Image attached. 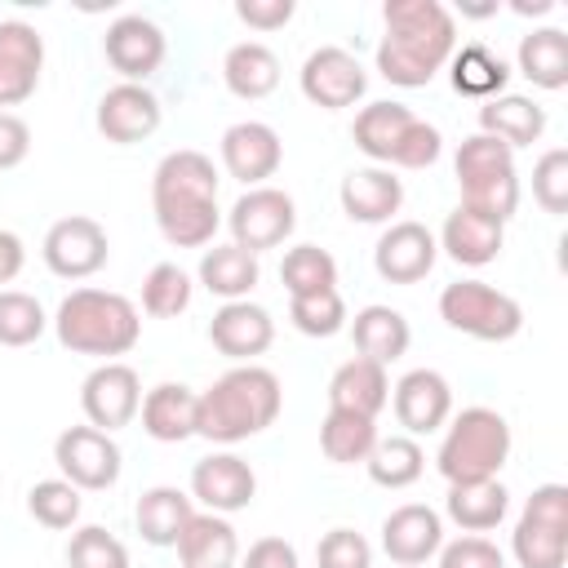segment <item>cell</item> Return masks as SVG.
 I'll return each instance as SVG.
<instances>
[{
	"mask_svg": "<svg viewBox=\"0 0 568 568\" xmlns=\"http://www.w3.org/2000/svg\"><path fill=\"white\" fill-rule=\"evenodd\" d=\"M382 22L386 36L377 44V75L386 84L422 89L448 67L457 49V22L439 0H386Z\"/></svg>",
	"mask_w": 568,
	"mask_h": 568,
	"instance_id": "obj_1",
	"label": "cell"
},
{
	"mask_svg": "<svg viewBox=\"0 0 568 568\" xmlns=\"http://www.w3.org/2000/svg\"><path fill=\"white\" fill-rule=\"evenodd\" d=\"M151 209L155 226L173 248H204L213 244L222 213H217V169L204 151H169L151 173Z\"/></svg>",
	"mask_w": 568,
	"mask_h": 568,
	"instance_id": "obj_2",
	"label": "cell"
},
{
	"mask_svg": "<svg viewBox=\"0 0 568 568\" xmlns=\"http://www.w3.org/2000/svg\"><path fill=\"white\" fill-rule=\"evenodd\" d=\"M280 408V377L262 364H235L195 395V435H204L209 444H240L275 426Z\"/></svg>",
	"mask_w": 568,
	"mask_h": 568,
	"instance_id": "obj_3",
	"label": "cell"
},
{
	"mask_svg": "<svg viewBox=\"0 0 568 568\" xmlns=\"http://www.w3.org/2000/svg\"><path fill=\"white\" fill-rule=\"evenodd\" d=\"M53 333L75 355H98L102 364L129 355L142 337V315L124 293L111 288H71L58 302Z\"/></svg>",
	"mask_w": 568,
	"mask_h": 568,
	"instance_id": "obj_4",
	"label": "cell"
},
{
	"mask_svg": "<svg viewBox=\"0 0 568 568\" xmlns=\"http://www.w3.org/2000/svg\"><path fill=\"white\" fill-rule=\"evenodd\" d=\"M510 457V426L497 408L470 404L457 417L444 422V439L435 453V466L448 484H479L497 479Z\"/></svg>",
	"mask_w": 568,
	"mask_h": 568,
	"instance_id": "obj_5",
	"label": "cell"
},
{
	"mask_svg": "<svg viewBox=\"0 0 568 568\" xmlns=\"http://www.w3.org/2000/svg\"><path fill=\"white\" fill-rule=\"evenodd\" d=\"M453 173L462 186V204L493 217V222H510L519 209V173H515V151L488 133H470L457 155H453Z\"/></svg>",
	"mask_w": 568,
	"mask_h": 568,
	"instance_id": "obj_6",
	"label": "cell"
},
{
	"mask_svg": "<svg viewBox=\"0 0 568 568\" xmlns=\"http://www.w3.org/2000/svg\"><path fill=\"white\" fill-rule=\"evenodd\" d=\"M439 320L475 342H510L524 328V306L484 280H453L439 293Z\"/></svg>",
	"mask_w": 568,
	"mask_h": 568,
	"instance_id": "obj_7",
	"label": "cell"
},
{
	"mask_svg": "<svg viewBox=\"0 0 568 568\" xmlns=\"http://www.w3.org/2000/svg\"><path fill=\"white\" fill-rule=\"evenodd\" d=\"M510 555L519 568H564L568 564V488L564 484H541L524 501L515 532H510Z\"/></svg>",
	"mask_w": 568,
	"mask_h": 568,
	"instance_id": "obj_8",
	"label": "cell"
},
{
	"mask_svg": "<svg viewBox=\"0 0 568 568\" xmlns=\"http://www.w3.org/2000/svg\"><path fill=\"white\" fill-rule=\"evenodd\" d=\"M226 226H231V244H240L244 253H266V248H280L293 226H297V204L288 191L280 186H248L231 213H226Z\"/></svg>",
	"mask_w": 568,
	"mask_h": 568,
	"instance_id": "obj_9",
	"label": "cell"
},
{
	"mask_svg": "<svg viewBox=\"0 0 568 568\" xmlns=\"http://www.w3.org/2000/svg\"><path fill=\"white\" fill-rule=\"evenodd\" d=\"M53 462L62 470L67 484H75L80 493H102L120 479V444L98 430V426H67L58 439H53Z\"/></svg>",
	"mask_w": 568,
	"mask_h": 568,
	"instance_id": "obj_10",
	"label": "cell"
},
{
	"mask_svg": "<svg viewBox=\"0 0 568 568\" xmlns=\"http://www.w3.org/2000/svg\"><path fill=\"white\" fill-rule=\"evenodd\" d=\"M44 266L58 275V280H89L106 266L111 257V240L102 231V222L84 217V213H71V217H58L49 231H44Z\"/></svg>",
	"mask_w": 568,
	"mask_h": 568,
	"instance_id": "obj_11",
	"label": "cell"
},
{
	"mask_svg": "<svg viewBox=\"0 0 568 568\" xmlns=\"http://www.w3.org/2000/svg\"><path fill=\"white\" fill-rule=\"evenodd\" d=\"M80 408H84V422L106 430V435L129 426L138 417V408H142V377H138V368H129L124 359L98 364L80 382Z\"/></svg>",
	"mask_w": 568,
	"mask_h": 568,
	"instance_id": "obj_12",
	"label": "cell"
},
{
	"mask_svg": "<svg viewBox=\"0 0 568 568\" xmlns=\"http://www.w3.org/2000/svg\"><path fill=\"white\" fill-rule=\"evenodd\" d=\"M297 84H302V98L324 106V111H342V106H355L368 89V75L359 67V58L351 49H337V44H324L315 49L302 71H297Z\"/></svg>",
	"mask_w": 568,
	"mask_h": 568,
	"instance_id": "obj_13",
	"label": "cell"
},
{
	"mask_svg": "<svg viewBox=\"0 0 568 568\" xmlns=\"http://www.w3.org/2000/svg\"><path fill=\"white\" fill-rule=\"evenodd\" d=\"M102 53H106L111 71L124 75V84H146V80L160 71L169 44H164V31H160L151 18L124 13V18H115V22L106 27Z\"/></svg>",
	"mask_w": 568,
	"mask_h": 568,
	"instance_id": "obj_14",
	"label": "cell"
},
{
	"mask_svg": "<svg viewBox=\"0 0 568 568\" xmlns=\"http://www.w3.org/2000/svg\"><path fill=\"white\" fill-rule=\"evenodd\" d=\"M390 404H395V422L404 426L408 439L435 435L453 417V386L435 368H413L390 386Z\"/></svg>",
	"mask_w": 568,
	"mask_h": 568,
	"instance_id": "obj_15",
	"label": "cell"
},
{
	"mask_svg": "<svg viewBox=\"0 0 568 568\" xmlns=\"http://www.w3.org/2000/svg\"><path fill=\"white\" fill-rule=\"evenodd\" d=\"M98 133L115 146H133V142H146L164 111H160V98L146 89V84H111L102 98H98Z\"/></svg>",
	"mask_w": 568,
	"mask_h": 568,
	"instance_id": "obj_16",
	"label": "cell"
},
{
	"mask_svg": "<svg viewBox=\"0 0 568 568\" xmlns=\"http://www.w3.org/2000/svg\"><path fill=\"white\" fill-rule=\"evenodd\" d=\"M284 164V142L262 120H240L222 133V169L244 186H266Z\"/></svg>",
	"mask_w": 568,
	"mask_h": 568,
	"instance_id": "obj_17",
	"label": "cell"
},
{
	"mask_svg": "<svg viewBox=\"0 0 568 568\" xmlns=\"http://www.w3.org/2000/svg\"><path fill=\"white\" fill-rule=\"evenodd\" d=\"M209 342L217 355L235 359V364H253L262 351H271L275 342V320L266 306L257 302H222L209 320Z\"/></svg>",
	"mask_w": 568,
	"mask_h": 568,
	"instance_id": "obj_18",
	"label": "cell"
},
{
	"mask_svg": "<svg viewBox=\"0 0 568 568\" xmlns=\"http://www.w3.org/2000/svg\"><path fill=\"white\" fill-rule=\"evenodd\" d=\"M191 497L213 515H235L257 497V475L235 453H209L191 470Z\"/></svg>",
	"mask_w": 568,
	"mask_h": 568,
	"instance_id": "obj_19",
	"label": "cell"
},
{
	"mask_svg": "<svg viewBox=\"0 0 568 568\" xmlns=\"http://www.w3.org/2000/svg\"><path fill=\"white\" fill-rule=\"evenodd\" d=\"M44 71V36L22 22L4 18L0 22V106H18L36 93Z\"/></svg>",
	"mask_w": 568,
	"mask_h": 568,
	"instance_id": "obj_20",
	"label": "cell"
},
{
	"mask_svg": "<svg viewBox=\"0 0 568 568\" xmlns=\"http://www.w3.org/2000/svg\"><path fill=\"white\" fill-rule=\"evenodd\" d=\"M444 546V519L439 510L422 501H404L382 519V550L399 568H422Z\"/></svg>",
	"mask_w": 568,
	"mask_h": 568,
	"instance_id": "obj_21",
	"label": "cell"
},
{
	"mask_svg": "<svg viewBox=\"0 0 568 568\" xmlns=\"http://www.w3.org/2000/svg\"><path fill=\"white\" fill-rule=\"evenodd\" d=\"M439 257V244L435 235L422 226V222H390L373 248V266L386 284H417L430 275Z\"/></svg>",
	"mask_w": 568,
	"mask_h": 568,
	"instance_id": "obj_22",
	"label": "cell"
},
{
	"mask_svg": "<svg viewBox=\"0 0 568 568\" xmlns=\"http://www.w3.org/2000/svg\"><path fill=\"white\" fill-rule=\"evenodd\" d=\"M337 200H342V213L351 222H390L404 204V182L382 169V164H368V169H351L337 186Z\"/></svg>",
	"mask_w": 568,
	"mask_h": 568,
	"instance_id": "obj_23",
	"label": "cell"
},
{
	"mask_svg": "<svg viewBox=\"0 0 568 568\" xmlns=\"http://www.w3.org/2000/svg\"><path fill=\"white\" fill-rule=\"evenodd\" d=\"M435 244H439L457 266H488V262H497V253H501V244H506V226L493 222V217H484V213H475V209H466V204H457V209L444 217Z\"/></svg>",
	"mask_w": 568,
	"mask_h": 568,
	"instance_id": "obj_24",
	"label": "cell"
},
{
	"mask_svg": "<svg viewBox=\"0 0 568 568\" xmlns=\"http://www.w3.org/2000/svg\"><path fill=\"white\" fill-rule=\"evenodd\" d=\"M386 404H390V377H386L382 364H373L364 355L346 359L328 377V408H337V413H359V417H373L377 422V413Z\"/></svg>",
	"mask_w": 568,
	"mask_h": 568,
	"instance_id": "obj_25",
	"label": "cell"
},
{
	"mask_svg": "<svg viewBox=\"0 0 568 568\" xmlns=\"http://www.w3.org/2000/svg\"><path fill=\"white\" fill-rule=\"evenodd\" d=\"M178 559L182 568H235L240 559V537L231 528L226 515H213V510H195L178 537Z\"/></svg>",
	"mask_w": 568,
	"mask_h": 568,
	"instance_id": "obj_26",
	"label": "cell"
},
{
	"mask_svg": "<svg viewBox=\"0 0 568 568\" xmlns=\"http://www.w3.org/2000/svg\"><path fill=\"white\" fill-rule=\"evenodd\" d=\"M142 430L160 444H182L195 435V390L182 382H160L142 395Z\"/></svg>",
	"mask_w": 568,
	"mask_h": 568,
	"instance_id": "obj_27",
	"label": "cell"
},
{
	"mask_svg": "<svg viewBox=\"0 0 568 568\" xmlns=\"http://www.w3.org/2000/svg\"><path fill=\"white\" fill-rule=\"evenodd\" d=\"M479 133L519 151V146H532L546 133V111L524 93H497L479 106Z\"/></svg>",
	"mask_w": 568,
	"mask_h": 568,
	"instance_id": "obj_28",
	"label": "cell"
},
{
	"mask_svg": "<svg viewBox=\"0 0 568 568\" xmlns=\"http://www.w3.org/2000/svg\"><path fill=\"white\" fill-rule=\"evenodd\" d=\"M222 84L244 102L271 98L280 89V58L262 40H240L222 58Z\"/></svg>",
	"mask_w": 568,
	"mask_h": 568,
	"instance_id": "obj_29",
	"label": "cell"
},
{
	"mask_svg": "<svg viewBox=\"0 0 568 568\" xmlns=\"http://www.w3.org/2000/svg\"><path fill=\"white\" fill-rule=\"evenodd\" d=\"M351 337H355V351H359L364 359H373V364L386 368V364H395V359L408 351L413 328H408V320H404L395 306L373 302V306L355 311V320H351Z\"/></svg>",
	"mask_w": 568,
	"mask_h": 568,
	"instance_id": "obj_30",
	"label": "cell"
},
{
	"mask_svg": "<svg viewBox=\"0 0 568 568\" xmlns=\"http://www.w3.org/2000/svg\"><path fill=\"white\" fill-rule=\"evenodd\" d=\"M510 510V493L501 479H479V484H448L444 497V515L462 528V532H493Z\"/></svg>",
	"mask_w": 568,
	"mask_h": 568,
	"instance_id": "obj_31",
	"label": "cell"
},
{
	"mask_svg": "<svg viewBox=\"0 0 568 568\" xmlns=\"http://www.w3.org/2000/svg\"><path fill=\"white\" fill-rule=\"evenodd\" d=\"M262 280V266L240 244H213L200 257V284L222 302H244Z\"/></svg>",
	"mask_w": 568,
	"mask_h": 568,
	"instance_id": "obj_32",
	"label": "cell"
},
{
	"mask_svg": "<svg viewBox=\"0 0 568 568\" xmlns=\"http://www.w3.org/2000/svg\"><path fill=\"white\" fill-rule=\"evenodd\" d=\"M195 515L191 497L182 488H169V484H155L138 497V510H133V524L142 532L146 546H178L186 519Z\"/></svg>",
	"mask_w": 568,
	"mask_h": 568,
	"instance_id": "obj_33",
	"label": "cell"
},
{
	"mask_svg": "<svg viewBox=\"0 0 568 568\" xmlns=\"http://www.w3.org/2000/svg\"><path fill=\"white\" fill-rule=\"evenodd\" d=\"M413 120L417 115L404 102H390V98L386 102H368V106H359V115L351 124V138L373 164H390V155H395V146H399V138L408 133Z\"/></svg>",
	"mask_w": 568,
	"mask_h": 568,
	"instance_id": "obj_34",
	"label": "cell"
},
{
	"mask_svg": "<svg viewBox=\"0 0 568 568\" xmlns=\"http://www.w3.org/2000/svg\"><path fill=\"white\" fill-rule=\"evenodd\" d=\"M515 62H519V71H524L537 89L555 93V89L568 84V36H564L559 27H537V31L519 36Z\"/></svg>",
	"mask_w": 568,
	"mask_h": 568,
	"instance_id": "obj_35",
	"label": "cell"
},
{
	"mask_svg": "<svg viewBox=\"0 0 568 568\" xmlns=\"http://www.w3.org/2000/svg\"><path fill=\"white\" fill-rule=\"evenodd\" d=\"M448 80H453V89H457L462 98L488 102V98L506 93L510 67H506L488 44H462V49H453V58H448Z\"/></svg>",
	"mask_w": 568,
	"mask_h": 568,
	"instance_id": "obj_36",
	"label": "cell"
},
{
	"mask_svg": "<svg viewBox=\"0 0 568 568\" xmlns=\"http://www.w3.org/2000/svg\"><path fill=\"white\" fill-rule=\"evenodd\" d=\"M377 422L373 417H359V413H337L328 408V417L320 422V453L337 466H355V462H368L373 444H377Z\"/></svg>",
	"mask_w": 568,
	"mask_h": 568,
	"instance_id": "obj_37",
	"label": "cell"
},
{
	"mask_svg": "<svg viewBox=\"0 0 568 568\" xmlns=\"http://www.w3.org/2000/svg\"><path fill=\"white\" fill-rule=\"evenodd\" d=\"M364 466H368V479H373L377 488H408V484L422 479L426 453H422L417 439L390 435V439H377V444H373V453H368Z\"/></svg>",
	"mask_w": 568,
	"mask_h": 568,
	"instance_id": "obj_38",
	"label": "cell"
},
{
	"mask_svg": "<svg viewBox=\"0 0 568 568\" xmlns=\"http://www.w3.org/2000/svg\"><path fill=\"white\" fill-rule=\"evenodd\" d=\"M280 280L288 288V297H306V293H324L337 288V257L320 244H297L284 253L280 262Z\"/></svg>",
	"mask_w": 568,
	"mask_h": 568,
	"instance_id": "obj_39",
	"label": "cell"
},
{
	"mask_svg": "<svg viewBox=\"0 0 568 568\" xmlns=\"http://www.w3.org/2000/svg\"><path fill=\"white\" fill-rule=\"evenodd\" d=\"M191 293H195V284L178 262H155L142 280V311L151 320H173L191 306Z\"/></svg>",
	"mask_w": 568,
	"mask_h": 568,
	"instance_id": "obj_40",
	"label": "cell"
},
{
	"mask_svg": "<svg viewBox=\"0 0 568 568\" xmlns=\"http://www.w3.org/2000/svg\"><path fill=\"white\" fill-rule=\"evenodd\" d=\"M49 328L40 297L22 288H0V346H31Z\"/></svg>",
	"mask_w": 568,
	"mask_h": 568,
	"instance_id": "obj_41",
	"label": "cell"
},
{
	"mask_svg": "<svg viewBox=\"0 0 568 568\" xmlns=\"http://www.w3.org/2000/svg\"><path fill=\"white\" fill-rule=\"evenodd\" d=\"M288 320L297 333L306 337H333L346 328V302L337 288L324 293H306V297H288Z\"/></svg>",
	"mask_w": 568,
	"mask_h": 568,
	"instance_id": "obj_42",
	"label": "cell"
},
{
	"mask_svg": "<svg viewBox=\"0 0 568 568\" xmlns=\"http://www.w3.org/2000/svg\"><path fill=\"white\" fill-rule=\"evenodd\" d=\"M27 510H31L36 524L62 532V528H71L80 519V488L67 484V479H40L27 493Z\"/></svg>",
	"mask_w": 568,
	"mask_h": 568,
	"instance_id": "obj_43",
	"label": "cell"
},
{
	"mask_svg": "<svg viewBox=\"0 0 568 568\" xmlns=\"http://www.w3.org/2000/svg\"><path fill=\"white\" fill-rule=\"evenodd\" d=\"M67 568H129V550L106 528H75L67 541Z\"/></svg>",
	"mask_w": 568,
	"mask_h": 568,
	"instance_id": "obj_44",
	"label": "cell"
},
{
	"mask_svg": "<svg viewBox=\"0 0 568 568\" xmlns=\"http://www.w3.org/2000/svg\"><path fill=\"white\" fill-rule=\"evenodd\" d=\"M532 200H537L546 213H555V217L568 213V151H564V146H550V151L532 164Z\"/></svg>",
	"mask_w": 568,
	"mask_h": 568,
	"instance_id": "obj_45",
	"label": "cell"
},
{
	"mask_svg": "<svg viewBox=\"0 0 568 568\" xmlns=\"http://www.w3.org/2000/svg\"><path fill=\"white\" fill-rule=\"evenodd\" d=\"M315 568H373V546L355 528H328L315 546Z\"/></svg>",
	"mask_w": 568,
	"mask_h": 568,
	"instance_id": "obj_46",
	"label": "cell"
},
{
	"mask_svg": "<svg viewBox=\"0 0 568 568\" xmlns=\"http://www.w3.org/2000/svg\"><path fill=\"white\" fill-rule=\"evenodd\" d=\"M439 151H444V133H439L435 124H426V120H413L408 133L399 138L390 164H395V169H430V164L439 160Z\"/></svg>",
	"mask_w": 568,
	"mask_h": 568,
	"instance_id": "obj_47",
	"label": "cell"
},
{
	"mask_svg": "<svg viewBox=\"0 0 568 568\" xmlns=\"http://www.w3.org/2000/svg\"><path fill=\"white\" fill-rule=\"evenodd\" d=\"M439 568H506V555L488 537L466 532V537L439 546Z\"/></svg>",
	"mask_w": 568,
	"mask_h": 568,
	"instance_id": "obj_48",
	"label": "cell"
},
{
	"mask_svg": "<svg viewBox=\"0 0 568 568\" xmlns=\"http://www.w3.org/2000/svg\"><path fill=\"white\" fill-rule=\"evenodd\" d=\"M293 0H235V18L253 31H280L293 18Z\"/></svg>",
	"mask_w": 568,
	"mask_h": 568,
	"instance_id": "obj_49",
	"label": "cell"
},
{
	"mask_svg": "<svg viewBox=\"0 0 568 568\" xmlns=\"http://www.w3.org/2000/svg\"><path fill=\"white\" fill-rule=\"evenodd\" d=\"M27 151H31V129H27V120L13 115V111H0V173H4V169H18V164L27 160Z\"/></svg>",
	"mask_w": 568,
	"mask_h": 568,
	"instance_id": "obj_50",
	"label": "cell"
},
{
	"mask_svg": "<svg viewBox=\"0 0 568 568\" xmlns=\"http://www.w3.org/2000/svg\"><path fill=\"white\" fill-rule=\"evenodd\" d=\"M240 568H302V564H297L293 541H284V537H257V541L244 550Z\"/></svg>",
	"mask_w": 568,
	"mask_h": 568,
	"instance_id": "obj_51",
	"label": "cell"
},
{
	"mask_svg": "<svg viewBox=\"0 0 568 568\" xmlns=\"http://www.w3.org/2000/svg\"><path fill=\"white\" fill-rule=\"evenodd\" d=\"M22 262H27V248L13 231H0V284H13L22 275Z\"/></svg>",
	"mask_w": 568,
	"mask_h": 568,
	"instance_id": "obj_52",
	"label": "cell"
}]
</instances>
